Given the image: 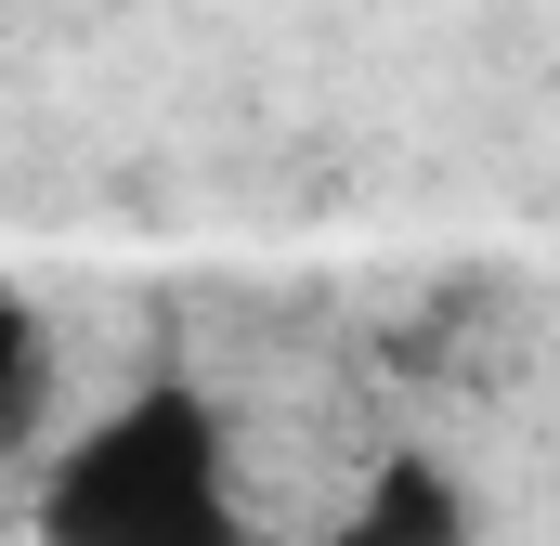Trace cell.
<instances>
[{"label": "cell", "mask_w": 560, "mask_h": 546, "mask_svg": "<svg viewBox=\"0 0 560 546\" xmlns=\"http://www.w3.org/2000/svg\"><path fill=\"white\" fill-rule=\"evenodd\" d=\"M326 546H469V495H456L443 455H392V468L339 508V534H326Z\"/></svg>", "instance_id": "7a4b0ae2"}, {"label": "cell", "mask_w": 560, "mask_h": 546, "mask_svg": "<svg viewBox=\"0 0 560 546\" xmlns=\"http://www.w3.org/2000/svg\"><path fill=\"white\" fill-rule=\"evenodd\" d=\"M39 546H261L248 482H235V429L209 404V378L156 365L105 416H79L39 482H26Z\"/></svg>", "instance_id": "6da1fadb"}, {"label": "cell", "mask_w": 560, "mask_h": 546, "mask_svg": "<svg viewBox=\"0 0 560 546\" xmlns=\"http://www.w3.org/2000/svg\"><path fill=\"white\" fill-rule=\"evenodd\" d=\"M39 416H52V325L26 286H0V455H39Z\"/></svg>", "instance_id": "3957f363"}]
</instances>
